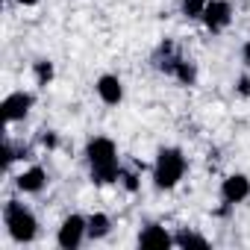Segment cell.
<instances>
[{"label":"cell","instance_id":"obj_1","mask_svg":"<svg viewBox=\"0 0 250 250\" xmlns=\"http://www.w3.org/2000/svg\"><path fill=\"white\" fill-rule=\"evenodd\" d=\"M3 224H6L12 241H18V244H30V241L36 238V232H39L36 215H33L24 203H18V200H9V203L3 206Z\"/></svg>","mask_w":250,"mask_h":250},{"label":"cell","instance_id":"obj_2","mask_svg":"<svg viewBox=\"0 0 250 250\" xmlns=\"http://www.w3.org/2000/svg\"><path fill=\"white\" fill-rule=\"evenodd\" d=\"M186 174V156L177 147H162L153 165V183L159 188H174Z\"/></svg>","mask_w":250,"mask_h":250},{"label":"cell","instance_id":"obj_3","mask_svg":"<svg viewBox=\"0 0 250 250\" xmlns=\"http://www.w3.org/2000/svg\"><path fill=\"white\" fill-rule=\"evenodd\" d=\"M85 235H88V218H83V215H68V218L62 221L59 232H56V244H59L62 250H77Z\"/></svg>","mask_w":250,"mask_h":250},{"label":"cell","instance_id":"obj_4","mask_svg":"<svg viewBox=\"0 0 250 250\" xmlns=\"http://www.w3.org/2000/svg\"><path fill=\"white\" fill-rule=\"evenodd\" d=\"M0 109H3V121L6 124H15V121H24L33 109V94L30 91H12L3 97V103H0Z\"/></svg>","mask_w":250,"mask_h":250},{"label":"cell","instance_id":"obj_5","mask_svg":"<svg viewBox=\"0 0 250 250\" xmlns=\"http://www.w3.org/2000/svg\"><path fill=\"white\" fill-rule=\"evenodd\" d=\"M85 159H88V165H91V168L112 165V162H118V147H115V142H112V139L97 136V139H91V142L85 145Z\"/></svg>","mask_w":250,"mask_h":250},{"label":"cell","instance_id":"obj_6","mask_svg":"<svg viewBox=\"0 0 250 250\" xmlns=\"http://www.w3.org/2000/svg\"><path fill=\"white\" fill-rule=\"evenodd\" d=\"M221 197H224V203H229V206L247 200V197H250V180H247L244 174H229V177L221 183Z\"/></svg>","mask_w":250,"mask_h":250},{"label":"cell","instance_id":"obj_7","mask_svg":"<svg viewBox=\"0 0 250 250\" xmlns=\"http://www.w3.org/2000/svg\"><path fill=\"white\" fill-rule=\"evenodd\" d=\"M229 18H232V6L227 3V0H209L206 9H203V24H206L212 33L224 30V27L229 24Z\"/></svg>","mask_w":250,"mask_h":250},{"label":"cell","instance_id":"obj_8","mask_svg":"<svg viewBox=\"0 0 250 250\" xmlns=\"http://www.w3.org/2000/svg\"><path fill=\"white\" fill-rule=\"evenodd\" d=\"M94 88H97V94H100V100H103L106 106H118V103L124 100V83H121L115 74H103V77H97Z\"/></svg>","mask_w":250,"mask_h":250},{"label":"cell","instance_id":"obj_9","mask_svg":"<svg viewBox=\"0 0 250 250\" xmlns=\"http://www.w3.org/2000/svg\"><path fill=\"white\" fill-rule=\"evenodd\" d=\"M15 186H18L24 194H39V191L47 186V171L39 168V165H33V168L21 171V174L15 177Z\"/></svg>","mask_w":250,"mask_h":250},{"label":"cell","instance_id":"obj_10","mask_svg":"<svg viewBox=\"0 0 250 250\" xmlns=\"http://www.w3.org/2000/svg\"><path fill=\"white\" fill-rule=\"evenodd\" d=\"M139 244H142V247H171V244H174V238L168 235V229H165V227L150 224V227H145V229L139 232Z\"/></svg>","mask_w":250,"mask_h":250},{"label":"cell","instance_id":"obj_11","mask_svg":"<svg viewBox=\"0 0 250 250\" xmlns=\"http://www.w3.org/2000/svg\"><path fill=\"white\" fill-rule=\"evenodd\" d=\"M109 229H112V218H109V215L94 212V215L88 218V238H106Z\"/></svg>","mask_w":250,"mask_h":250},{"label":"cell","instance_id":"obj_12","mask_svg":"<svg viewBox=\"0 0 250 250\" xmlns=\"http://www.w3.org/2000/svg\"><path fill=\"white\" fill-rule=\"evenodd\" d=\"M91 177L97 186H109L115 180H121V165L112 162V165H100V168H91Z\"/></svg>","mask_w":250,"mask_h":250},{"label":"cell","instance_id":"obj_13","mask_svg":"<svg viewBox=\"0 0 250 250\" xmlns=\"http://www.w3.org/2000/svg\"><path fill=\"white\" fill-rule=\"evenodd\" d=\"M171 74H174V77H177L183 85H194V80H197V71H194V65H191V62H183V59H177V62H174Z\"/></svg>","mask_w":250,"mask_h":250},{"label":"cell","instance_id":"obj_14","mask_svg":"<svg viewBox=\"0 0 250 250\" xmlns=\"http://www.w3.org/2000/svg\"><path fill=\"white\" fill-rule=\"evenodd\" d=\"M33 74H36V83H39V85H47V83L53 80V62L39 59V62L33 65Z\"/></svg>","mask_w":250,"mask_h":250},{"label":"cell","instance_id":"obj_15","mask_svg":"<svg viewBox=\"0 0 250 250\" xmlns=\"http://www.w3.org/2000/svg\"><path fill=\"white\" fill-rule=\"evenodd\" d=\"M174 244H180V247H206L209 241H206L203 235H197V232H180V235L174 238Z\"/></svg>","mask_w":250,"mask_h":250},{"label":"cell","instance_id":"obj_16","mask_svg":"<svg viewBox=\"0 0 250 250\" xmlns=\"http://www.w3.org/2000/svg\"><path fill=\"white\" fill-rule=\"evenodd\" d=\"M206 3H209V0H183V15L186 18H203Z\"/></svg>","mask_w":250,"mask_h":250},{"label":"cell","instance_id":"obj_17","mask_svg":"<svg viewBox=\"0 0 250 250\" xmlns=\"http://www.w3.org/2000/svg\"><path fill=\"white\" fill-rule=\"evenodd\" d=\"M121 180H124V186H127V191H136L139 188V177L136 174H124L121 171Z\"/></svg>","mask_w":250,"mask_h":250},{"label":"cell","instance_id":"obj_18","mask_svg":"<svg viewBox=\"0 0 250 250\" xmlns=\"http://www.w3.org/2000/svg\"><path fill=\"white\" fill-rule=\"evenodd\" d=\"M42 145L44 147H56V133H44L42 136Z\"/></svg>","mask_w":250,"mask_h":250},{"label":"cell","instance_id":"obj_19","mask_svg":"<svg viewBox=\"0 0 250 250\" xmlns=\"http://www.w3.org/2000/svg\"><path fill=\"white\" fill-rule=\"evenodd\" d=\"M238 91H241L244 97L250 94V77H241V80H238Z\"/></svg>","mask_w":250,"mask_h":250},{"label":"cell","instance_id":"obj_20","mask_svg":"<svg viewBox=\"0 0 250 250\" xmlns=\"http://www.w3.org/2000/svg\"><path fill=\"white\" fill-rule=\"evenodd\" d=\"M241 56H244V62H247V65H250V42H247V44H244V50H241Z\"/></svg>","mask_w":250,"mask_h":250},{"label":"cell","instance_id":"obj_21","mask_svg":"<svg viewBox=\"0 0 250 250\" xmlns=\"http://www.w3.org/2000/svg\"><path fill=\"white\" fill-rule=\"evenodd\" d=\"M18 3H21V6H36L39 0H18Z\"/></svg>","mask_w":250,"mask_h":250}]
</instances>
